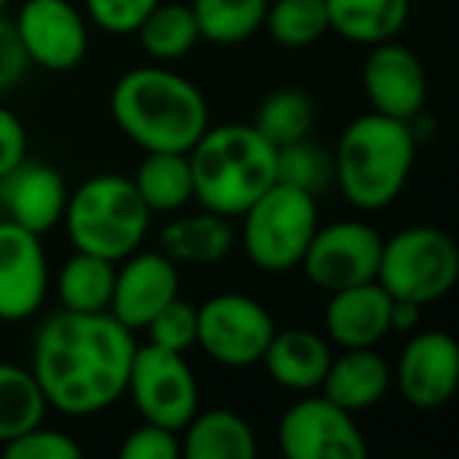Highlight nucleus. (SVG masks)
Masks as SVG:
<instances>
[{
	"label": "nucleus",
	"instance_id": "1",
	"mask_svg": "<svg viewBox=\"0 0 459 459\" xmlns=\"http://www.w3.org/2000/svg\"><path fill=\"white\" fill-rule=\"evenodd\" d=\"M135 340L110 312H64L39 327L32 375L48 406L85 419L114 406L126 394Z\"/></svg>",
	"mask_w": 459,
	"mask_h": 459
},
{
	"label": "nucleus",
	"instance_id": "2",
	"mask_svg": "<svg viewBox=\"0 0 459 459\" xmlns=\"http://www.w3.org/2000/svg\"><path fill=\"white\" fill-rule=\"evenodd\" d=\"M110 114L142 152H189L208 129L202 89L160 64L123 73L110 91Z\"/></svg>",
	"mask_w": 459,
	"mask_h": 459
},
{
	"label": "nucleus",
	"instance_id": "3",
	"mask_svg": "<svg viewBox=\"0 0 459 459\" xmlns=\"http://www.w3.org/2000/svg\"><path fill=\"white\" fill-rule=\"evenodd\" d=\"M186 158L192 170V198L223 217H239L277 183V148L252 123L208 126Z\"/></svg>",
	"mask_w": 459,
	"mask_h": 459
},
{
	"label": "nucleus",
	"instance_id": "4",
	"mask_svg": "<svg viewBox=\"0 0 459 459\" xmlns=\"http://www.w3.org/2000/svg\"><path fill=\"white\" fill-rule=\"evenodd\" d=\"M415 142L406 120L377 110L362 114L343 129L333 152V179L359 211H381L396 202L415 164Z\"/></svg>",
	"mask_w": 459,
	"mask_h": 459
},
{
	"label": "nucleus",
	"instance_id": "5",
	"mask_svg": "<svg viewBox=\"0 0 459 459\" xmlns=\"http://www.w3.org/2000/svg\"><path fill=\"white\" fill-rule=\"evenodd\" d=\"M64 223L79 252L123 262L145 239L152 211L142 202L133 177L98 173L66 198Z\"/></svg>",
	"mask_w": 459,
	"mask_h": 459
},
{
	"label": "nucleus",
	"instance_id": "6",
	"mask_svg": "<svg viewBox=\"0 0 459 459\" xmlns=\"http://www.w3.org/2000/svg\"><path fill=\"white\" fill-rule=\"evenodd\" d=\"M243 252L258 271L283 274L299 268L315 230H318V204L315 195L296 186L274 183L243 211Z\"/></svg>",
	"mask_w": 459,
	"mask_h": 459
},
{
	"label": "nucleus",
	"instance_id": "7",
	"mask_svg": "<svg viewBox=\"0 0 459 459\" xmlns=\"http://www.w3.org/2000/svg\"><path fill=\"white\" fill-rule=\"evenodd\" d=\"M459 281V246L440 227H406L384 239L377 283L394 299H409L415 306L444 299Z\"/></svg>",
	"mask_w": 459,
	"mask_h": 459
},
{
	"label": "nucleus",
	"instance_id": "8",
	"mask_svg": "<svg viewBox=\"0 0 459 459\" xmlns=\"http://www.w3.org/2000/svg\"><path fill=\"white\" fill-rule=\"evenodd\" d=\"M198 308L195 346L223 368L258 365L277 325L258 299L246 293H217Z\"/></svg>",
	"mask_w": 459,
	"mask_h": 459
},
{
	"label": "nucleus",
	"instance_id": "9",
	"mask_svg": "<svg viewBox=\"0 0 459 459\" xmlns=\"http://www.w3.org/2000/svg\"><path fill=\"white\" fill-rule=\"evenodd\" d=\"M126 394L133 396L142 421H154L177 434L198 412V381L189 362L183 352L154 343L135 346Z\"/></svg>",
	"mask_w": 459,
	"mask_h": 459
},
{
	"label": "nucleus",
	"instance_id": "10",
	"mask_svg": "<svg viewBox=\"0 0 459 459\" xmlns=\"http://www.w3.org/2000/svg\"><path fill=\"white\" fill-rule=\"evenodd\" d=\"M277 444L290 459H365L362 428L356 412L337 406L325 394H306L283 412L277 425Z\"/></svg>",
	"mask_w": 459,
	"mask_h": 459
},
{
	"label": "nucleus",
	"instance_id": "11",
	"mask_svg": "<svg viewBox=\"0 0 459 459\" xmlns=\"http://www.w3.org/2000/svg\"><path fill=\"white\" fill-rule=\"evenodd\" d=\"M381 246V233L362 221H337L327 227L318 223L299 268L318 290L333 293V290L377 281Z\"/></svg>",
	"mask_w": 459,
	"mask_h": 459
},
{
	"label": "nucleus",
	"instance_id": "12",
	"mask_svg": "<svg viewBox=\"0 0 459 459\" xmlns=\"http://www.w3.org/2000/svg\"><path fill=\"white\" fill-rule=\"evenodd\" d=\"M29 64L51 73L76 70L89 51V26L70 0H26L13 20Z\"/></svg>",
	"mask_w": 459,
	"mask_h": 459
},
{
	"label": "nucleus",
	"instance_id": "13",
	"mask_svg": "<svg viewBox=\"0 0 459 459\" xmlns=\"http://www.w3.org/2000/svg\"><path fill=\"white\" fill-rule=\"evenodd\" d=\"M48 296V255L41 237L13 221H0V321H26Z\"/></svg>",
	"mask_w": 459,
	"mask_h": 459
},
{
	"label": "nucleus",
	"instance_id": "14",
	"mask_svg": "<svg viewBox=\"0 0 459 459\" xmlns=\"http://www.w3.org/2000/svg\"><path fill=\"white\" fill-rule=\"evenodd\" d=\"M459 343L444 331L415 333L394 368V387L415 409H437L456 394Z\"/></svg>",
	"mask_w": 459,
	"mask_h": 459
},
{
	"label": "nucleus",
	"instance_id": "15",
	"mask_svg": "<svg viewBox=\"0 0 459 459\" xmlns=\"http://www.w3.org/2000/svg\"><path fill=\"white\" fill-rule=\"evenodd\" d=\"M362 85L371 110L384 117L409 123L415 114L425 110V66L415 57L412 48L400 45L396 39L371 45V54L362 66Z\"/></svg>",
	"mask_w": 459,
	"mask_h": 459
},
{
	"label": "nucleus",
	"instance_id": "16",
	"mask_svg": "<svg viewBox=\"0 0 459 459\" xmlns=\"http://www.w3.org/2000/svg\"><path fill=\"white\" fill-rule=\"evenodd\" d=\"M179 296V264L164 252H139L117 268L108 312L129 331H142L160 308Z\"/></svg>",
	"mask_w": 459,
	"mask_h": 459
},
{
	"label": "nucleus",
	"instance_id": "17",
	"mask_svg": "<svg viewBox=\"0 0 459 459\" xmlns=\"http://www.w3.org/2000/svg\"><path fill=\"white\" fill-rule=\"evenodd\" d=\"M66 183L57 167L45 160H20L7 177H0V208L7 221L32 230V233H48L64 221L66 211Z\"/></svg>",
	"mask_w": 459,
	"mask_h": 459
},
{
	"label": "nucleus",
	"instance_id": "18",
	"mask_svg": "<svg viewBox=\"0 0 459 459\" xmlns=\"http://www.w3.org/2000/svg\"><path fill=\"white\" fill-rule=\"evenodd\" d=\"M390 302L394 296L377 281L333 290L325 308V337L340 350L377 346L390 331Z\"/></svg>",
	"mask_w": 459,
	"mask_h": 459
},
{
	"label": "nucleus",
	"instance_id": "19",
	"mask_svg": "<svg viewBox=\"0 0 459 459\" xmlns=\"http://www.w3.org/2000/svg\"><path fill=\"white\" fill-rule=\"evenodd\" d=\"M331 359L333 350L325 333L308 331V327H287V331H274L262 365L271 381L281 384L283 390L312 394L325 381Z\"/></svg>",
	"mask_w": 459,
	"mask_h": 459
},
{
	"label": "nucleus",
	"instance_id": "20",
	"mask_svg": "<svg viewBox=\"0 0 459 459\" xmlns=\"http://www.w3.org/2000/svg\"><path fill=\"white\" fill-rule=\"evenodd\" d=\"M390 387H394V368L384 362L375 346H362V350H343L337 359H331L318 390L337 406L362 412L381 403Z\"/></svg>",
	"mask_w": 459,
	"mask_h": 459
},
{
	"label": "nucleus",
	"instance_id": "21",
	"mask_svg": "<svg viewBox=\"0 0 459 459\" xmlns=\"http://www.w3.org/2000/svg\"><path fill=\"white\" fill-rule=\"evenodd\" d=\"M258 440L252 425L233 409H204L183 428L179 453L189 459H252Z\"/></svg>",
	"mask_w": 459,
	"mask_h": 459
},
{
	"label": "nucleus",
	"instance_id": "22",
	"mask_svg": "<svg viewBox=\"0 0 459 459\" xmlns=\"http://www.w3.org/2000/svg\"><path fill=\"white\" fill-rule=\"evenodd\" d=\"M237 243V233L230 227V217L214 211H198L170 221L160 233V249L177 264H217L230 255Z\"/></svg>",
	"mask_w": 459,
	"mask_h": 459
},
{
	"label": "nucleus",
	"instance_id": "23",
	"mask_svg": "<svg viewBox=\"0 0 459 459\" xmlns=\"http://www.w3.org/2000/svg\"><path fill=\"white\" fill-rule=\"evenodd\" d=\"M331 32L352 45H381L409 22V0H325Z\"/></svg>",
	"mask_w": 459,
	"mask_h": 459
},
{
	"label": "nucleus",
	"instance_id": "24",
	"mask_svg": "<svg viewBox=\"0 0 459 459\" xmlns=\"http://www.w3.org/2000/svg\"><path fill=\"white\" fill-rule=\"evenodd\" d=\"M133 183L152 214H173L192 202V170L186 152H145Z\"/></svg>",
	"mask_w": 459,
	"mask_h": 459
},
{
	"label": "nucleus",
	"instance_id": "25",
	"mask_svg": "<svg viewBox=\"0 0 459 459\" xmlns=\"http://www.w3.org/2000/svg\"><path fill=\"white\" fill-rule=\"evenodd\" d=\"M117 262L79 252L64 262L57 274V296L70 312H108L114 296Z\"/></svg>",
	"mask_w": 459,
	"mask_h": 459
},
{
	"label": "nucleus",
	"instance_id": "26",
	"mask_svg": "<svg viewBox=\"0 0 459 459\" xmlns=\"http://www.w3.org/2000/svg\"><path fill=\"white\" fill-rule=\"evenodd\" d=\"M139 45L154 64H173L198 45V22L186 4H154L135 29Z\"/></svg>",
	"mask_w": 459,
	"mask_h": 459
},
{
	"label": "nucleus",
	"instance_id": "27",
	"mask_svg": "<svg viewBox=\"0 0 459 459\" xmlns=\"http://www.w3.org/2000/svg\"><path fill=\"white\" fill-rule=\"evenodd\" d=\"M271 0H192L198 35L211 45H239L262 29Z\"/></svg>",
	"mask_w": 459,
	"mask_h": 459
},
{
	"label": "nucleus",
	"instance_id": "28",
	"mask_svg": "<svg viewBox=\"0 0 459 459\" xmlns=\"http://www.w3.org/2000/svg\"><path fill=\"white\" fill-rule=\"evenodd\" d=\"M45 412L48 400L35 381L32 368L0 362V444L41 425Z\"/></svg>",
	"mask_w": 459,
	"mask_h": 459
},
{
	"label": "nucleus",
	"instance_id": "29",
	"mask_svg": "<svg viewBox=\"0 0 459 459\" xmlns=\"http://www.w3.org/2000/svg\"><path fill=\"white\" fill-rule=\"evenodd\" d=\"M252 126L274 148L308 139L315 126V101L299 89H277L258 104Z\"/></svg>",
	"mask_w": 459,
	"mask_h": 459
},
{
	"label": "nucleus",
	"instance_id": "30",
	"mask_svg": "<svg viewBox=\"0 0 459 459\" xmlns=\"http://www.w3.org/2000/svg\"><path fill=\"white\" fill-rule=\"evenodd\" d=\"M262 26L283 48H308L331 32L325 0H274Z\"/></svg>",
	"mask_w": 459,
	"mask_h": 459
},
{
	"label": "nucleus",
	"instance_id": "31",
	"mask_svg": "<svg viewBox=\"0 0 459 459\" xmlns=\"http://www.w3.org/2000/svg\"><path fill=\"white\" fill-rule=\"evenodd\" d=\"M277 183L318 195L333 183V154H327L312 139L281 145L277 148Z\"/></svg>",
	"mask_w": 459,
	"mask_h": 459
},
{
	"label": "nucleus",
	"instance_id": "32",
	"mask_svg": "<svg viewBox=\"0 0 459 459\" xmlns=\"http://www.w3.org/2000/svg\"><path fill=\"white\" fill-rule=\"evenodd\" d=\"M195 327H198V308L177 296L142 331L148 333V343L164 346V350L173 352H186L195 346Z\"/></svg>",
	"mask_w": 459,
	"mask_h": 459
},
{
	"label": "nucleus",
	"instance_id": "33",
	"mask_svg": "<svg viewBox=\"0 0 459 459\" xmlns=\"http://www.w3.org/2000/svg\"><path fill=\"white\" fill-rule=\"evenodd\" d=\"M4 456L10 459H79L82 456V444L73 440L70 434L45 428V421L29 431L16 434L13 440L4 444Z\"/></svg>",
	"mask_w": 459,
	"mask_h": 459
},
{
	"label": "nucleus",
	"instance_id": "34",
	"mask_svg": "<svg viewBox=\"0 0 459 459\" xmlns=\"http://www.w3.org/2000/svg\"><path fill=\"white\" fill-rule=\"evenodd\" d=\"M160 0H85L91 22L110 35H133L148 10Z\"/></svg>",
	"mask_w": 459,
	"mask_h": 459
},
{
	"label": "nucleus",
	"instance_id": "35",
	"mask_svg": "<svg viewBox=\"0 0 459 459\" xmlns=\"http://www.w3.org/2000/svg\"><path fill=\"white\" fill-rule=\"evenodd\" d=\"M179 456V437L177 431L154 421L129 428L120 444V459H177Z\"/></svg>",
	"mask_w": 459,
	"mask_h": 459
},
{
	"label": "nucleus",
	"instance_id": "36",
	"mask_svg": "<svg viewBox=\"0 0 459 459\" xmlns=\"http://www.w3.org/2000/svg\"><path fill=\"white\" fill-rule=\"evenodd\" d=\"M29 66L26 48L20 41V32H16L13 20H4L0 16V91L13 89L22 79Z\"/></svg>",
	"mask_w": 459,
	"mask_h": 459
},
{
	"label": "nucleus",
	"instance_id": "37",
	"mask_svg": "<svg viewBox=\"0 0 459 459\" xmlns=\"http://www.w3.org/2000/svg\"><path fill=\"white\" fill-rule=\"evenodd\" d=\"M29 158V135L13 110L0 108V177H7L20 160Z\"/></svg>",
	"mask_w": 459,
	"mask_h": 459
},
{
	"label": "nucleus",
	"instance_id": "38",
	"mask_svg": "<svg viewBox=\"0 0 459 459\" xmlns=\"http://www.w3.org/2000/svg\"><path fill=\"white\" fill-rule=\"evenodd\" d=\"M421 306L409 299H394L390 302V331H415L419 327Z\"/></svg>",
	"mask_w": 459,
	"mask_h": 459
},
{
	"label": "nucleus",
	"instance_id": "39",
	"mask_svg": "<svg viewBox=\"0 0 459 459\" xmlns=\"http://www.w3.org/2000/svg\"><path fill=\"white\" fill-rule=\"evenodd\" d=\"M4 7H7V0H0V13H4Z\"/></svg>",
	"mask_w": 459,
	"mask_h": 459
}]
</instances>
